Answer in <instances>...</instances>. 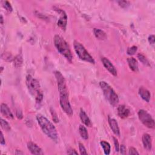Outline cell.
<instances>
[{
	"instance_id": "obj_1",
	"label": "cell",
	"mask_w": 155,
	"mask_h": 155,
	"mask_svg": "<svg viewBox=\"0 0 155 155\" xmlns=\"http://www.w3.org/2000/svg\"><path fill=\"white\" fill-rule=\"evenodd\" d=\"M36 119L42 132L53 141L58 142V132L53 124L45 116L40 114L36 116Z\"/></svg>"
},
{
	"instance_id": "obj_2",
	"label": "cell",
	"mask_w": 155,
	"mask_h": 155,
	"mask_svg": "<svg viewBox=\"0 0 155 155\" xmlns=\"http://www.w3.org/2000/svg\"><path fill=\"white\" fill-rule=\"evenodd\" d=\"M54 44L58 52L70 63L73 59V56L67 42L59 35H55L54 37Z\"/></svg>"
},
{
	"instance_id": "obj_3",
	"label": "cell",
	"mask_w": 155,
	"mask_h": 155,
	"mask_svg": "<svg viewBox=\"0 0 155 155\" xmlns=\"http://www.w3.org/2000/svg\"><path fill=\"white\" fill-rule=\"evenodd\" d=\"M100 85L101 89L102 90L104 94L107 99L109 102L113 106H115L119 102V98L117 95L116 94L114 90L111 88V87L104 81H101Z\"/></svg>"
},
{
	"instance_id": "obj_4",
	"label": "cell",
	"mask_w": 155,
	"mask_h": 155,
	"mask_svg": "<svg viewBox=\"0 0 155 155\" xmlns=\"http://www.w3.org/2000/svg\"><path fill=\"white\" fill-rule=\"evenodd\" d=\"M73 46L76 54L81 59L88 62V63H90L91 64L95 63L94 59L93 58V57L89 54L87 51L86 50L85 47L81 44L80 42L75 41L73 43Z\"/></svg>"
},
{
	"instance_id": "obj_5",
	"label": "cell",
	"mask_w": 155,
	"mask_h": 155,
	"mask_svg": "<svg viewBox=\"0 0 155 155\" xmlns=\"http://www.w3.org/2000/svg\"><path fill=\"white\" fill-rule=\"evenodd\" d=\"M138 117L143 124L149 128H154L155 126L154 121L152 116L144 110H140L138 111Z\"/></svg>"
},
{
	"instance_id": "obj_6",
	"label": "cell",
	"mask_w": 155,
	"mask_h": 155,
	"mask_svg": "<svg viewBox=\"0 0 155 155\" xmlns=\"http://www.w3.org/2000/svg\"><path fill=\"white\" fill-rule=\"evenodd\" d=\"M26 85L31 94L35 95L40 91V85L38 80L32 76L28 75L26 78Z\"/></svg>"
},
{
	"instance_id": "obj_7",
	"label": "cell",
	"mask_w": 155,
	"mask_h": 155,
	"mask_svg": "<svg viewBox=\"0 0 155 155\" xmlns=\"http://www.w3.org/2000/svg\"><path fill=\"white\" fill-rule=\"evenodd\" d=\"M59 96V103L61 109H63V110L68 116H72L73 115V112L69 102V94Z\"/></svg>"
},
{
	"instance_id": "obj_8",
	"label": "cell",
	"mask_w": 155,
	"mask_h": 155,
	"mask_svg": "<svg viewBox=\"0 0 155 155\" xmlns=\"http://www.w3.org/2000/svg\"><path fill=\"white\" fill-rule=\"evenodd\" d=\"M55 75L57 81V84L58 87L59 95L69 94L67 89L66 80L63 75H62L61 72L58 71H56L55 72Z\"/></svg>"
},
{
	"instance_id": "obj_9",
	"label": "cell",
	"mask_w": 155,
	"mask_h": 155,
	"mask_svg": "<svg viewBox=\"0 0 155 155\" xmlns=\"http://www.w3.org/2000/svg\"><path fill=\"white\" fill-rule=\"evenodd\" d=\"M55 10L60 15V18L57 23L58 26L63 30H66L67 24V16L66 14V12L62 9L57 8L55 9Z\"/></svg>"
},
{
	"instance_id": "obj_10",
	"label": "cell",
	"mask_w": 155,
	"mask_h": 155,
	"mask_svg": "<svg viewBox=\"0 0 155 155\" xmlns=\"http://www.w3.org/2000/svg\"><path fill=\"white\" fill-rule=\"evenodd\" d=\"M101 61L105 69H106L111 74H112L113 76H117V70L116 69V68L113 65V64L111 63L109 59H108L107 58L104 57L101 58Z\"/></svg>"
},
{
	"instance_id": "obj_11",
	"label": "cell",
	"mask_w": 155,
	"mask_h": 155,
	"mask_svg": "<svg viewBox=\"0 0 155 155\" xmlns=\"http://www.w3.org/2000/svg\"><path fill=\"white\" fill-rule=\"evenodd\" d=\"M27 148L29 151L33 154L36 155H42L44 154V152H42L41 148L33 142H29L27 143Z\"/></svg>"
},
{
	"instance_id": "obj_12",
	"label": "cell",
	"mask_w": 155,
	"mask_h": 155,
	"mask_svg": "<svg viewBox=\"0 0 155 155\" xmlns=\"http://www.w3.org/2000/svg\"><path fill=\"white\" fill-rule=\"evenodd\" d=\"M142 143L144 147L147 151H150L152 148V139L149 134L145 133L142 136Z\"/></svg>"
},
{
	"instance_id": "obj_13",
	"label": "cell",
	"mask_w": 155,
	"mask_h": 155,
	"mask_svg": "<svg viewBox=\"0 0 155 155\" xmlns=\"http://www.w3.org/2000/svg\"><path fill=\"white\" fill-rule=\"evenodd\" d=\"M1 113L3 116L9 119H13L14 118V116L11 112L8 105L4 103L1 104Z\"/></svg>"
},
{
	"instance_id": "obj_14",
	"label": "cell",
	"mask_w": 155,
	"mask_h": 155,
	"mask_svg": "<svg viewBox=\"0 0 155 155\" xmlns=\"http://www.w3.org/2000/svg\"><path fill=\"white\" fill-rule=\"evenodd\" d=\"M109 123L110 128L112 130L114 134L117 136H120V130L116 121L113 118L109 117Z\"/></svg>"
},
{
	"instance_id": "obj_15",
	"label": "cell",
	"mask_w": 155,
	"mask_h": 155,
	"mask_svg": "<svg viewBox=\"0 0 155 155\" xmlns=\"http://www.w3.org/2000/svg\"><path fill=\"white\" fill-rule=\"evenodd\" d=\"M117 115L121 118L124 119L127 117L130 114V110L125 105H121L117 107Z\"/></svg>"
},
{
	"instance_id": "obj_16",
	"label": "cell",
	"mask_w": 155,
	"mask_h": 155,
	"mask_svg": "<svg viewBox=\"0 0 155 155\" xmlns=\"http://www.w3.org/2000/svg\"><path fill=\"white\" fill-rule=\"evenodd\" d=\"M139 95L141 97L142 100H144L145 101L148 102L150 100V93L147 89L141 87L139 89Z\"/></svg>"
},
{
	"instance_id": "obj_17",
	"label": "cell",
	"mask_w": 155,
	"mask_h": 155,
	"mask_svg": "<svg viewBox=\"0 0 155 155\" xmlns=\"http://www.w3.org/2000/svg\"><path fill=\"white\" fill-rule=\"evenodd\" d=\"M79 116H80V119L81 120L82 122L84 124V125L87 127H91L92 124L91 122V121L87 115L86 114V113L82 109H81L80 111V113H79Z\"/></svg>"
},
{
	"instance_id": "obj_18",
	"label": "cell",
	"mask_w": 155,
	"mask_h": 155,
	"mask_svg": "<svg viewBox=\"0 0 155 155\" xmlns=\"http://www.w3.org/2000/svg\"><path fill=\"white\" fill-rule=\"evenodd\" d=\"M127 62L128 66L130 68V69L133 70L135 72H138L139 70V68H138V63L137 61L134 58H128L127 59Z\"/></svg>"
},
{
	"instance_id": "obj_19",
	"label": "cell",
	"mask_w": 155,
	"mask_h": 155,
	"mask_svg": "<svg viewBox=\"0 0 155 155\" xmlns=\"http://www.w3.org/2000/svg\"><path fill=\"white\" fill-rule=\"evenodd\" d=\"M94 34L96 38L100 40H104L107 38V35L103 30L99 29H94Z\"/></svg>"
},
{
	"instance_id": "obj_20",
	"label": "cell",
	"mask_w": 155,
	"mask_h": 155,
	"mask_svg": "<svg viewBox=\"0 0 155 155\" xmlns=\"http://www.w3.org/2000/svg\"><path fill=\"white\" fill-rule=\"evenodd\" d=\"M79 132L81 136L84 140H87L89 139V133L87 130L83 125H80L79 127Z\"/></svg>"
},
{
	"instance_id": "obj_21",
	"label": "cell",
	"mask_w": 155,
	"mask_h": 155,
	"mask_svg": "<svg viewBox=\"0 0 155 155\" xmlns=\"http://www.w3.org/2000/svg\"><path fill=\"white\" fill-rule=\"evenodd\" d=\"M23 63V59L21 55H18L14 59V64L16 68L21 67Z\"/></svg>"
},
{
	"instance_id": "obj_22",
	"label": "cell",
	"mask_w": 155,
	"mask_h": 155,
	"mask_svg": "<svg viewBox=\"0 0 155 155\" xmlns=\"http://www.w3.org/2000/svg\"><path fill=\"white\" fill-rule=\"evenodd\" d=\"M101 147H102L103 150H104V153L105 154H109L110 153V150H111V147H110V145L109 144V142H106V141H102L101 142Z\"/></svg>"
},
{
	"instance_id": "obj_23",
	"label": "cell",
	"mask_w": 155,
	"mask_h": 155,
	"mask_svg": "<svg viewBox=\"0 0 155 155\" xmlns=\"http://www.w3.org/2000/svg\"><path fill=\"white\" fill-rule=\"evenodd\" d=\"M138 58L143 64H144L145 66H150L149 61H148V59L146 58V57L144 55H142L141 53H139L138 55Z\"/></svg>"
},
{
	"instance_id": "obj_24",
	"label": "cell",
	"mask_w": 155,
	"mask_h": 155,
	"mask_svg": "<svg viewBox=\"0 0 155 155\" xmlns=\"http://www.w3.org/2000/svg\"><path fill=\"white\" fill-rule=\"evenodd\" d=\"M1 126L2 128L4 129V130H5V131H7V132L10 131V126L9 125V124L7 121H5L4 119H3L2 118L1 119Z\"/></svg>"
},
{
	"instance_id": "obj_25",
	"label": "cell",
	"mask_w": 155,
	"mask_h": 155,
	"mask_svg": "<svg viewBox=\"0 0 155 155\" xmlns=\"http://www.w3.org/2000/svg\"><path fill=\"white\" fill-rule=\"evenodd\" d=\"M35 100H36V104L40 105L43 100V95L42 94V92L41 91H40L38 94L36 95V97H35Z\"/></svg>"
},
{
	"instance_id": "obj_26",
	"label": "cell",
	"mask_w": 155,
	"mask_h": 155,
	"mask_svg": "<svg viewBox=\"0 0 155 155\" xmlns=\"http://www.w3.org/2000/svg\"><path fill=\"white\" fill-rule=\"evenodd\" d=\"M137 51H138V47L135 46H133L130 47L127 49V53L129 55H135L136 53V52H137Z\"/></svg>"
},
{
	"instance_id": "obj_27",
	"label": "cell",
	"mask_w": 155,
	"mask_h": 155,
	"mask_svg": "<svg viewBox=\"0 0 155 155\" xmlns=\"http://www.w3.org/2000/svg\"><path fill=\"white\" fill-rule=\"evenodd\" d=\"M51 115L52 116V119L53 121L55 122V123H58L59 122V119L58 117L57 116V113H56V111H55V110L52 108L51 109Z\"/></svg>"
},
{
	"instance_id": "obj_28",
	"label": "cell",
	"mask_w": 155,
	"mask_h": 155,
	"mask_svg": "<svg viewBox=\"0 0 155 155\" xmlns=\"http://www.w3.org/2000/svg\"><path fill=\"white\" fill-rule=\"evenodd\" d=\"M79 149L81 154H87V152L83 144L79 143Z\"/></svg>"
},
{
	"instance_id": "obj_29",
	"label": "cell",
	"mask_w": 155,
	"mask_h": 155,
	"mask_svg": "<svg viewBox=\"0 0 155 155\" xmlns=\"http://www.w3.org/2000/svg\"><path fill=\"white\" fill-rule=\"evenodd\" d=\"M3 7L7 10L8 12H11L12 11V6L10 4V3L8 1H5L4 2V4H3Z\"/></svg>"
},
{
	"instance_id": "obj_30",
	"label": "cell",
	"mask_w": 155,
	"mask_h": 155,
	"mask_svg": "<svg viewBox=\"0 0 155 155\" xmlns=\"http://www.w3.org/2000/svg\"><path fill=\"white\" fill-rule=\"evenodd\" d=\"M117 3L122 8H126L130 5V3L127 1H117Z\"/></svg>"
},
{
	"instance_id": "obj_31",
	"label": "cell",
	"mask_w": 155,
	"mask_h": 155,
	"mask_svg": "<svg viewBox=\"0 0 155 155\" xmlns=\"http://www.w3.org/2000/svg\"><path fill=\"white\" fill-rule=\"evenodd\" d=\"M128 154H139V153L138 152L137 150H136L135 148L130 147L128 150Z\"/></svg>"
},
{
	"instance_id": "obj_32",
	"label": "cell",
	"mask_w": 155,
	"mask_h": 155,
	"mask_svg": "<svg viewBox=\"0 0 155 155\" xmlns=\"http://www.w3.org/2000/svg\"><path fill=\"white\" fill-rule=\"evenodd\" d=\"M113 140H114V144H115V150L116 152H118L119 150V142L116 139V138H115V137H113Z\"/></svg>"
},
{
	"instance_id": "obj_33",
	"label": "cell",
	"mask_w": 155,
	"mask_h": 155,
	"mask_svg": "<svg viewBox=\"0 0 155 155\" xmlns=\"http://www.w3.org/2000/svg\"><path fill=\"white\" fill-rule=\"evenodd\" d=\"M154 36L153 35H150L149 36V37H148V42H149V43L150 44L152 45H153L154 44Z\"/></svg>"
},
{
	"instance_id": "obj_34",
	"label": "cell",
	"mask_w": 155,
	"mask_h": 155,
	"mask_svg": "<svg viewBox=\"0 0 155 155\" xmlns=\"http://www.w3.org/2000/svg\"><path fill=\"white\" fill-rule=\"evenodd\" d=\"M120 150L122 154H126V147L124 145H121L120 147Z\"/></svg>"
},
{
	"instance_id": "obj_35",
	"label": "cell",
	"mask_w": 155,
	"mask_h": 155,
	"mask_svg": "<svg viewBox=\"0 0 155 155\" xmlns=\"http://www.w3.org/2000/svg\"><path fill=\"white\" fill-rule=\"evenodd\" d=\"M67 153L69 154H78V152H76V150H75L73 148H70V149L67 151Z\"/></svg>"
},
{
	"instance_id": "obj_36",
	"label": "cell",
	"mask_w": 155,
	"mask_h": 155,
	"mask_svg": "<svg viewBox=\"0 0 155 155\" xmlns=\"http://www.w3.org/2000/svg\"><path fill=\"white\" fill-rule=\"evenodd\" d=\"M16 117L18 119H20L23 118V114L21 111H19V110L16 111Z\"/></svg>"
},
{
	"instance_id": "obj_37",
	"label": "cell",
	"mask_w": 155,
	"mask_h": 155,
	"mask_svg": "<svg viewBox=\"0 0 155 155\" xmlns=\"http://www.w3.org/2000/svg\"><path fill=\"white\" fill-rule=\"evenodd\" d=\"M1 145H5V139L4 138V136L3 134V132H1V141H0Z\"/></svg>"
},
{
	"instance_id": "obj_38",
	"label": "cell",
	"mask_w": 155,
	"mask_h": 155,
	"mask_svg": "<svg viewBox=\"0 0 155 155\" xmlns=\"http://www.w3.org/2000/svg\"><path fill=\"white\" fill-rule=\"evenodd\" d=\"M3 16L1 15V23L3 24Z\"/></svg>"
},
{
	"instance_id": "obj_39",
	"label": "cell",
	"mask_w": 155,
	"mask_h": 155,
	"mask_svg": "<svg viewBox=\"0 0 155 155\" xmlns=\"http://www.w3.org/2000/svg\"><path fill=\"white\" fill-rule=\"evenodd\" d=\"M15 154H23V152H18V153H17V152H16V153H15Z\"/></svg>"
}]
</instances>
